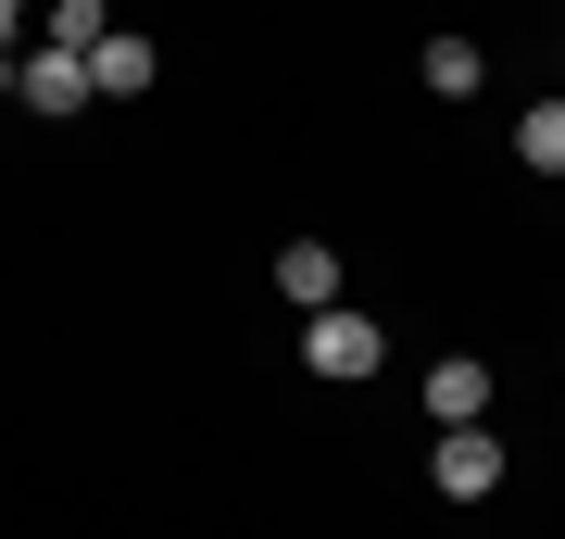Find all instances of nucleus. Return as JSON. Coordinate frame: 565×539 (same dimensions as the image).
<instances>
[{"label": "nucleus", "instance_id": "nucleus-1", "mask_svg": "<svg viewBox=\"0 0 565 539\" xmlns=\"http://www.w3.org/2000/svg\"><path fill=\"white\" fill-rule=\"evenodd\" d=\"M302 364H315V377H377V326L327 301V314H302Z\"/></svg>", "mask_w": 565, "mask_h": 539}, {"label": "nucleus", "instance_id": "nucleus-2", "mask_svg": "<svg viewBox=\"0 0 565 539\" xmlns=\"http://www.w3.org/2000/svg\"><path fill=\"white\" fill-rule=\"evenodd\" d=\"M427 477H440L452 502H490L503 489V440H490V427H440V464H427Z\"/></svg>", "mask_w": 565, "mask_h": 539}, {"label": "nucleus", "instance_id": "nucleus-3", "mask_svg": "<svg viewBox=\"0 0 565 539\" xmlns=\"http://www.w3.org/2000/svg\"><path fill=\"white\" fill-rule=\"evenodd\" d=\"M13 88L39 100V114H88V100H102V76H88V51H25V63H13Z\"/></svg>", "mask_w": 565, "mask_h": 539}, {"label": "nucleus", "instance_id": "nucleus-4", "mask_svg": "<svg viewBox=\"0 0 565 539\" xmlns=\"http://www.w3.org/2000/svg\"><path fill=\"white\" fill-rule=\"evenodd\" d=\"M427 414H440V427H490V364H478V352L427 364Z\"/></svg>", "mask_w": 565, "mask_h": 539}, {"label": "nucleus", "instance_id": "nucleus-5", "mask_svg": "<svg viewBox=\"0 0 565 539\" xmlns=\"http://www.w3.org/2000/svg\"><path fill=\"white\" fill-rule=\"evenodd\" d=\"M277 289L302 301V314H327V301H340V251H315V239H289V251H277Z\"/></svg>", "mask_w": 565, "mask_h": 539}, {"label": "nucleus", "instance_id": "nucleus-6", "mask_svg": "<svg viewBox=\"0 0 565 539\" xmlns=\"http://www.w3.org/2000/svg\"><path fill=\"white\" fill-rule=\"evenodd\" d=\"M88 76H102V100H139V88H151V39H126V25H114V39L88 51Z\"/></svg>", "mask_w": 565, "mask_h": 539}, {"label": "nucleus", "instance_id": "nucleus-7", "mask_svg": "<svg viewBox=\"0 0 565 539\" xmlns=\"http://www.w3.org/2000/svg\"><path fill=\"white\" fill-rule=\"evenodd\" d=\"M427 88H440V100H478V88H490L478 39H427Z\"/></svg>", "mask_w": 565, "mask_h": 539}, {"label": "nucleus", "instance_id": "nucleus-8", "mask_svg": "<svg viewBox=\"0 0 565 539\" xmlns=\"http://www.w3.org/2000/svg\"><path fill=\"white\" fill-rule=\"evenodd\" d=\"M515 151L541 163V176H565V100H527V114H515Z\"/></svg>", "mask_w": 565, "mask_h": 539}, {"label": "nucleus", "instance_id": "nucleus-9", "mask_svg": "<svg viewBox=\"0 0 565 539\" xmlns=\"http://www.w3.org/2000/svg\"><path fill=\"white\" fill-rule=\"evenodd\" d=\"M114 25H102V0H51V51H102Z\"/></svg>", "mask_w": 565, "mask_h": 539}, {"label": "nucleus", "instance_id": "nucleus-10", "mask_svg": "<svg viewBox=\"0 0 565 539\" xmlns=\"http://www.w3.org/2000/svg\"><path fill=\"white\" fill-rule=\"evenodd\" d=\"M13 25H25V0H0V51H13Z\"/></svg>", "mask_w": 565, "mask_h": 539}, {"label": "nucleus", "instance_id": "nucleus-11", "mask_svg": "<svg viewBox=\"0 0 565 539\" xmlns=\"http://www.w3.org/2000/svg\"><path fill=\"white\" fill-rule=\"evenodd\" d=\"M0 88H13V51H0Z\"/></svg>", "mask_w": 565, "mask_h": 539}]
</instances>
